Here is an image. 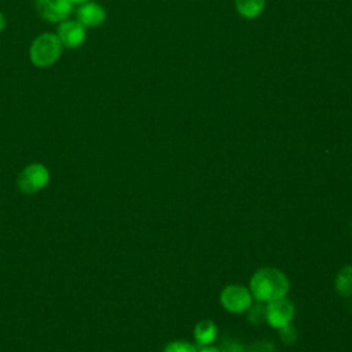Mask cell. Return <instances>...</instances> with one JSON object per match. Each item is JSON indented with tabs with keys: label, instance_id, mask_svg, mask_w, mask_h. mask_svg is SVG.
<instances>
[{
	"label": "cell",
	"instance_id": "cell-15",
	"mask_svg": "<svg viewBox=\"0 0 352 352\" xmlns=\"http://www.w3.org/2000/svg\"><path fill=\"white\" fill-rule=\"evenodd\" d=\"M253 352H275V348L271 342L267 341H260L258 344L254 345Z\"/></svg>",
	"mask_w": 352,
	"mask_h": 352
},
{
	"label": "cell",
	"instance_id": "cell-5",
	"mask_svg": "<svg viewBox=\"0 0 352 352\" xmlns=\"http://www.w3.org/2000/svg\"><path fill=\"white\" fill-rule=\"evenodd\" d=\"M265 311H267L265 322L275 329H282L290 324V322L294 318V305L286 297H280L267 302Z\"/></svg>",
	"mask_w": 352,
	"mask_h": 352
},
{
	"label": "cell",
	"instance_id": "cell-18",
	"mask_svg": "<svg viewBox=\"0 0 352 352\" xmlns=\"http://www.w3.org/2000/svg\"><path fill=\"white\" fill-rule=\"evenodd\" d=\"M4 28H6V18H4L3 12L0 11V33L4 30Z\"/></svg>",
	"mask_w": 352,
	"mask_h": 352
},
{
	"label": "cell",
	"instance_id": "cell-13",
	"mask_svg": "<svg viewBox=\"0 0 352 352\" xmlns=\"http://www.w3.org/2000/svg\"><path fill=\"white\" fill-rule=\"evenodd\" d=\"M162 352H198V349L187 341H172L165 345Z\"/></svg>",
	"mask_w": 352,
	"mask_h": 352
},
{
	"label": "cell",
	"instance_id": "cell-2",
	"mask_svg": "<svg viewBox=\"0 0 352 352\" xmlns=\"http://www.w3.org/2000/svg\"><path fill=\"white\" fill-rule=\"evenodd\" d=\"M63 45L56 34L54 33H41L37 36L29 48L30 62L40 69L52 66L62 55Z\"/></svg>",
	"mask_w": 352,
	"mask_h": 352
},
{
	"label": "cell",
	"instance_id": "cell-12",
	"mask_svg": "<svg viewBox=\"0 0 352 352\" xmlns=\"http://www.w3.org/2000/svg\"><path fill=\"white\" fill-rule=\"evenodd\" d=\"M265 316H267V311H265V304L257 301L256 304H252L248 309V320L257 326L265 322Z\"/></svg>",
	"mask_w": 352,
	"mask_h": 352
},
{
	"label": "cell",
	"instance_id": "cell-9",
	"mask_svg": "<svg viewBox=\"0 0 352 352\" xmlns=\"http://www.w3.org/2000/svg\"><path fill=\"white\" fill-rule=\"evenodd\" d=\"M216 336H217V327L214 322L209 319L199 320L194 327V338L198 346L210 345L214 341Z\"/></svg>",
	"mask_w": 352,
	"mask_h": 352
},
{
	"label": "cell",
	"instance_id": "cell-1",
	"mask_svg": "<svg viewBox=\"0 0 352 352\" xmlns=\"http://www.w3.org/2000/svg\"><path fill=\"white\" fill-rule=\"evenodd\" d=\"M289 286L287 276L274 267L258 268L249 282L252 297L260 302H270L272 300L286 297Z\"/></svg>",
	"mask_w": 352,
	"mask_h": 352
},
{
	"label": "cell",
	"instance_id": "cell-8",
	"mask_svg": "<svg viewBox=\"0 0 352 352\" xmlns=\"http://www.w3.org/2000/svg\"><path fill=\"white\" fill-rule=\"evenodd\" d=\"M106 10L95 3V1H87L80 4L77 8V21L87 29V28H98L106 21Z\"/></svg>",
	"mask_w": 352,
	"mask_h": 352
},
{
	"label": "cell",
	"instance_id": "cell-14",
	"mask_svg": "<svg viewBox=\"0 0 352 352\" xmlns=\"http://www.w3.org/2000/svg\"><path fill=\"white\" fill-rule=\"evenodd\" d=\"M279 336H280V340L285 344L290 345V344H293L297 340V330H296L294 326L287 324V326L279 329Z\"/></svg>",
	"mask_w": 352,
	"mask_h": 352
},
{
	"label": "cell",
	"instance_id": "cell-17",
	"mask_svg": "<svg viewBox=\"0 0 352 352\" xmlns=\"http://www.w3.org/2000/svg\"><path fill=\"white\" fill-rule=\"evenodd\" d=\"M198 352H221V349L212 346V345H206V346H201V349H198Z\"/></svg>",
	"mask_w": 352,
	"mask_h": 352
},
{
	"label": "cell",
	"instance_id": "cell-6",
	"mask_svg": "<svg viewBox=\"0 0 352 352\" xmlns=\"http://www.w3.org/2000/svg\"><path fill=\"white\" fill-rule=\"evenodd\" d=\"M38 15L51 22H63L72 14L73 4L69 0H34Z\"/></svg>",
	"mask_w": 352,
	"mask_h": 352
},
{
	"label": "cell",
	"instance_id": "cell-3",
	"mask_svg": "<svg viewBox=\"0 0 352 352\" xmlns=\"http://www.w3.org/2000/svg\"><path fill=\"white\" fill-rule=\"evenodd\" d=\"M50 182V170L45 165L34 162L25 166L16 179L18 190L22 194L32 195L47 187Z\"/></svg>",
	"mask_w": 352,
	"mask_h": 352
},
{
	"label": "cell",
	"instance_id": "cell-7",
	"mask_svg": "<svg viewBox=\"0 0 352 352\" xmlns=\"http://www.w3.org/2000/svg\"><path fill=\"white\" fill-rule=\"evenodd\" d=\"M58 38L62 45L66 48H77L80 47L87 37L85 28L78 21L66 19L58 26Z\"/></svg>",
	"mask_w": 352,
	"mask_h": 352
},
{
	"label": "cell",
	"instance_id": "cell-16",
	"mask_svg": "<svg viewBox=\"0 0 352 352\" xmlns=\"http://www.w3.org/2000/svg\"><path fill=\"white\" fill-rule=\"evenodd\" d=\"M221 352H243V348L242 345L232 342V344H227V346Z\"/></svg>",
	"mask_w": 352,
	"mask_h": 352
},
{
	"label": "cell",
	"instance_id": "cell-4",
	"mask_svg": "<svg viewBox=\"0 0 352 352\" xmlns=\"http://www.w3.org/2000/svg\"><path fill=\"white\" fill-rule=\"evenodd\" d=\"M253 297L248 287L242 285H228L220 293V302L231 314H242L249 309Z\"/></svg>",
	"mask_w": 352,
	"mask_h": 352
},
{
	"label": "cell",
	"instance_id": "cell-19",
	"mask_svg": "<svg viewBox=\"0 0 352 352\" xmlns=\"http://www.w3.org/2000/svg\"><path fill=\"white\" fill-rule=\"evenodd\" d=\"M72 4H82V3H87L89 0H69Z\"/></svg>",
	"mask_w": 352,
	"mask_h": 352
},
{
	"label": "cell",
	"instance_id": "cell-10",
	"mask_svg": "<svg viewBox=\"0 0 352 352\" xmlns=\"http://www.w3.org/2000/svg\"><path fill=\"white\" fill-rule=\"evenodd\" d=\"M265 7V0H235L238 14L246 19L257 18Z\"/></svg>",
	"mask_w": 352,
	"mask_h": 352
},
{
	"label": "cell",
	"instance_id": "cell-11",
	"mask_svg": "<svg viewBox=\"0 0 352 352\" xmlns=\"http://www.w3.org/2000/svg\"><path fill=\"white\" fill-rule=\"evenodd\" d=\"M336 292L342 297H351L352 296V265L342 267L334 282Z\"/></svg>",
	"mask_w": 352,
	"mask_h": 352
}]
</instances>
